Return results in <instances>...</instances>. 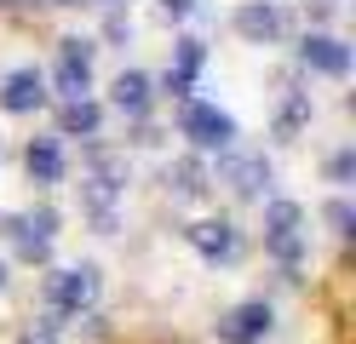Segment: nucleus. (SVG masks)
Instances as JSON below:
<instances>
[{
    "mask_svg": "<svg viewBox=\"0 0 356 344\" xmlns=\"http://www.w3.org/2000/svg\"><path fill=\"white\" fill-rule=\"evenodd\" d=\"M264 247H270L282 264L305 259V213H299V201H270L264 206Z\"/></svg>",
    "mask_w": 356,
    "mask_h": 344,
    "instance_id": "f257e3e1",
    "label": "nucleus"
},
{
    "mask_svg": "<svg viewBox=\"0 0 356 344\" xmlns=\"http://www.w3.org/2000/svg\"><path fill=\"white\" fill-rule=\"evenodd\" d=\"M47 304L58 316H81L98 304V270L92 264H75V270H52L47 275Z\"/></svg>",
    "mask_w": 356,
    "mask_h": 344,
    "instance_id": "f03ea898",
    "label": "nucleus"
},
{
    "mask_svg": "<svg viewBox=\"0 0 356 344\" xmlns=\"http://www.w3.org/2000/svg\"><path fill=\"white\" fill-rule=\"evenodd\" d=\"M184 138H190L195 149H218V155H225V149L236 144V121H230L218 104L190 98V104H184Z\"/></svg>",
    "mask_w": 356,
    "mask_h": 344,
    "instance_id": "7ed1b4c3",
    "label": "nucleus"
},
{
    "mask_svg": "<svg viewBox=\"0 0 356 344\" xmlns=\"http://www.w3.org/2000/svg\"><path fill=\"white\" fill-rule=\"evenodd\" d=\"M52 86L63 92V104L86 98V86H92V40L70 35V40L58 46V69H52Z\"/></svg>",
    "mask_w": 356,
    "mask_h": 344,
    "instance_id": "20e7f679",
    "label": "nucleus"
},
{
    "mask_svg": "<svg viewBox=\"0 0 356 344\" xmlns=\"http://www.w3.org/2000/svg\"><path fill=\"white\" fill-rule=\"evenodd\" d=\"M6 236L17 241V252L35 264V259H47L52 252V236H58V213L52 206H35V213H17V218H6Z\"/></svg>",
    "mask_w": 356,
    "mask_h": 344,
    "instance_id": "39448f33",
    "label": "nucleus"
},
{
    "mask_svg": "<svg viewBox=\"0 0 356 344\" xmlns=\"http://www.w3.org/2000/svg\"><path fill=\"white\" fill-rule=\"evenodd\" d=\"M218 183H230L236 195H264V190H270V161L225 149V161H218Z\"/></svg>",
    "mask_w": 356,
    "mask_h": 344,
    "instance_id": "423d86ee",
    "label": "nucleus"
},
{
    "mask_svg": "<svg viewBox=\"0 0 356 344\" xmlns=\"http://www.w3.org/2000/svg\"><path fill=\"white\" fill-rule=\"evenodd\" d=\"M270 304H264V298H248V304H236L225 321H218V338L225 344H259L264 333H270Z\"/></svg>",
    "mask_w": 356,
    "mask_h": 344,
    "instance_id": "0eeeda50",
    "label": "nucleus"
},
{
    "mask_svg": "<svg viewBox=\"0 0 356 344\" xmlns=\"http://www.w3.org/2000/svg\"><path fill=\"white\" fill-rule=\"evenodd\" d=\"M40 104H47V75L40 69H12L0 81V109L6 115H35Z\"/></svg>",
    "mask_w": 356,
    "mask_h": 344,
    "instance_id": "6e6552de",
    "label": "nucleus"
},
{
    "mask_svg": "<svg viewBox=\"0 0 356 344\" xmlns=\"http://www.w3.org/2000/svg\"><path fill=\"white\" fill-rule=\"evenodd\" d=\"M184 241L202 252L207 264L236 259V247H241V236H236V224H230V218H202V224H190V229H184Z\"/></svg>",
    "mask_w": 356,
    "mask_h": 344,
    "instance_id": "1a4fd4ad",
    "label": "nucleus"
},
{
    "mask_svg": "<svg viewBox=\"0 0 356 344\" xmlns=\"http://www.w3.org/2000/svg\"><path fill=\"white\" fill-rule=\"evenodd\" d=\"M236 35L253 40V46L282 40L287 35V17H282V6H270V0H248V6H236Z\"/></svg>",
    "mask_w": 356,
    "mask_h": 344,
    "instance_id": "9d476101",
    "label": "nucleus"
},
{
    "mask_svg": "<svg viewBox=\"0 0 356 344\" xmlns=\"http://www.w3.org/2000/svg\"><path fill=\"white\" fill-rule=\"evenodd\" d=\"M299 58L316 69V75H333V81H345V75H350V46H345V40H333V35H305Z\"/></svg>",
    "mask_w": 356,
    "mask_h": 344,
    "instance_id": "9b49d317",
    "label": "nucleus"
},
{
    "mask_svg": "<svg viewBox=\"0 0 356 344\" xmlns=\"http://www.w3.org/2000/svg\"><path fill=\"white\" fill-rule=\"evenodd\" d=\"M109 98H115V109H127V115H144L149 109V75L144 69H121L115 86H109Z\"/></svg>",
    "mask_w": 356,
    "mask_h": 344,
    "instance_id": "f8f14e48",
    "label": "nucleus"
},
{
    "mask_svg": "<svg viewBox=\"0 0 356 344\" xmlns=\"http://www.w3.org/2000/svg\"><path fill=\"white\" fill-rule=\"evenodd\" d=\"M202 40H178V63L167 69V92L172 98H190V81H195V69H202Z\"/></svg>",
    "mask_w": 356,
    "mask_h": 344,
    "instance_id": "ddd939ff",
    "label": "nucleus"
},
{
    "mask_svg": "<svg viewBox=\"0 0 356 344\" xmlns=\"http://www.w3.org/2000/svg\"><path fill=\"white\" fill-rule=\"evenodd\" d=\"M24 167H29L35 183H58V178H63V149L52 144V138H35L29 155H24Z\"/></svg>",
    "mask_w": 356,
    "mask_h": 344,
    "instance_id": "4468645a",
    "label": "nucleus"
},
{
    "mask_svg": "<svg viewBox=\"0 0 356 344\" xmlns=\"http://www.w3.org/2000/svg\"><path fill=\"white\" fill-rule=\"evenodd\" d=\"M98 121H104V109H98L92 98H75V104H63L58 132H63V138H92V132H98Z\"/></svg>",
    "mask_w": 356,
    "mask_h": 344,
    "instance_id": "2eb2a0df",
    "label": "nucleus"
},
{
    "mask_svg": "<svg viewBox=\"0 0 356 344\" xmlns=\"http://www.w3.org/2000/svg\"><path fill=\"white\" fill-rule=\"evenodd\" d=\"M207 167H202V161H172V167H167V190L172 195H184V201H195V195H207Z\"/></svg>",
    "mask_w": 356,
    "mask_h": 344,
    "instance_id": "dca6fc26",
    "label": "nucleus"
},
{
    "mask_svg": "<svg viewBox=\"0 0 356 344\" xmlns=\"http://www.w3.org/2000/svg\"><path fill=\"white\" fill-rule=\"evenodd\" d=\"M305 121H310V98H305V92H287V104L276 115V138H299Z\"/></svg>",
    "mask_w": 356,
    "mask_h": 344,
    "instance_id": "f3484780",
    "label": "nucleus"
},
{
    "mask_svg": "<svg viewBox=\"0 0 356 344\" xmlns=\"http://www.w3.org/2000/svg\"><path fill=\"white\" fill-rule=\"evenodd\" d=\"M327 224L339 229V236H350V224H356V213H350V201H327Z\"/></svg>",
    "mask_w": 356,
    "mask_h": 344,
    "instance_id": "a211bd4d",
    "label": "nucleus"
},
{
    "mask_svg": "<svg viewBox=\"0 0 356 344\" xmlns=\"http://www.w3.org/2000/svg\"><path fill=\"white\" fill-rule=\"evenodd\" d=\"M350 172H356V155H350V149H345V155H333V161H327V178H333V183H345Z\"/></svg>",
    "mask_w": 356,
    "mask_h": 344,
    "instance_id": "6ab92c4d",
    "label": "nucleus"
},
{
    "mask_svg": "<svg viewBox=\"0 0 356 344\" xmlns=\"http://www.w3.org/2000/svg\"><path fill=\"white\" fill-rule=\"evenodd\" d=\"M24 344H58V327L52 321H35V327L24 333Z\"/></svg>",
    "mask_w": 356,
    "mask_h": 344,
    "instance_id": "aec40b11",
    "label": "nucleus"
},
{
    "mask_svg": "<svg viewBox=\"0 0 356 344\" xmlns=\"http://www.w3.org/2000/svg\"><path fill=\"white\" fill-rule=\"evenodd\" d=\"M0 6L17 12V6H81V0H0Z\"/></svg>",
    "mask_w": 356,
    "mask_h": 344,
    "instance_id": "412c9836",
    "label": "nucleus"
},
{
    "mask_svg": "<svg viewBox=\"0 0 356 344\" xmlns=\"http://www.w3.org/2000/svg\"><path fill=\"white\" fill-rule=\"evenodd\" d=\"M310 12H316V17H333V12H339V0H310Z\"/></svg>",
    "mask_w": 356,
    "mask_h": 344,
    "instance_id": "4be33fe9",
    "label": "nucleus"
},
{
    "mask_svg": "<svg viewBox=\"0 0 356 344\" xmlns=\"http://www.w3.org/2000/svg\"><path fill=\"white\" fill-rule=\"evenodd\" d=\"M92 6H121V0H92Z\"/></svg>",
    "mask_w": 356,
    "mask_h": 344,
    "instance_id": "5701e85b",
    "label": "nucleus"
},
{
    "mask_svg": "<svg viewBox=\"0 0 356 344\" xmlns=\"http://www.w3.org/2000/svg\"><path fill=\"white\" fill-rule=\"evenodd\" d=\"M0 287H6V264H0Z\"/></svg>",
    "mask_w": 356,
    "mask_h": 344,
    "instance_id": "b1692460",
    "label": "nucleus"
}]
</instances>
